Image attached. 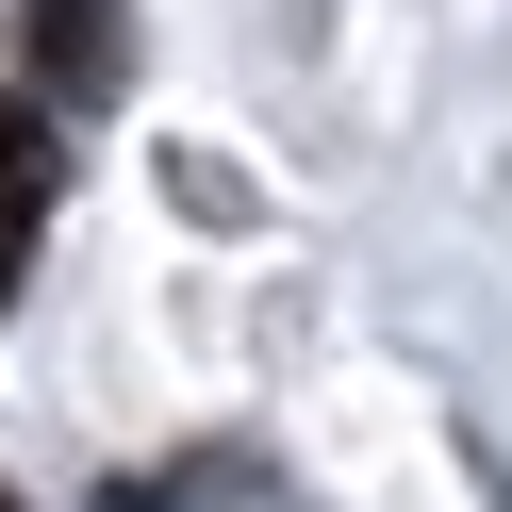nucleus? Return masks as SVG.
Wrapping results in <instances>:
<instances>
[{
	"mask_svg": "<svg viewBox=\"0 0 512 512\" xmlns=\"http://www.w3.org/2000/svg\"><path fill=\"white\" fill-rule=\"evenodd\" d=\"M17 67H34V100L100 116L116 83H133V0H17Z\"/></svg>",
	"mask_w": 512,
	"mask_h": 512,
	"instance_id": "f257e3e1",
	"label": "nucleus"
},
{
	"mask_svg": "<svg viewBox=\"0 0 512 512\" xmlns=\"http://www.w3.org/2000/svg\"><path fill=\"white\" fill-rule=\"evenodd\" d=\"M50 182H67V166H50V116H34V100H0V281L34 265V232H50Z\"/></svg>",
	"mask_w": 512,
	"mask_h": 512,
	"instance_id": "f03ea898",
	"label": "nucleus"
},
{
	"mask_svg": "<svg viewBox=\"0 0 512 512\" xmlns=\"http://www.w3.org/2000/svg\"><path fill=\"white\" fill-rule=\"evenodd\" d=\"M0 512H17V496H0Z\"/></svg>",
	"mask_w": 512,
	"mask_h": 512,
	"instance_id": "7ed1b4c3",
	"label": "nucleus"
}]
</instances>
